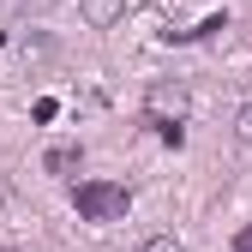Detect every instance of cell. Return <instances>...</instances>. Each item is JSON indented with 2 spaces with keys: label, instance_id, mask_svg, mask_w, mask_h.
<instances>
[{
  "label": "cell",
  "instance_id": "1",
  "mask_svg": "<svg viewBox=\"0 0 252 252\" xmlns=\"http://www.w3.org/2000/svg\"><path fill=\"white\" fill-rule=\"evenodd\" d=\"M72 204L84 222H120L126 210H132V192H126L120 180H78L72 186Z\"/></svg>",
  "mask_w": 252,
  "mask_h": 252
},
{
  "label": "cell",
  "instance_id": "2",
  "mask_svg": "<svg viewBox=\"0 0 252 252\" xmlns=\"http://www.w3.org/2000/svg\"><path fill=\"white\" fill-rule=\"evenodd\" d=\"M144 108H150V126L156 120H180L186 114V84H150L144 90Z\"/></svg>",
  "mask_w": 252,
  "mask_h": 252
},
{
  "label": "cell",
  "instance_id": "3",
  "mask_svg": "<svg viewBox=\"0 0 252 252\" xmlns=\"http://www.w3.org/2000/svg\"><path fill=\"white\" fill-rule=\"evenodd\" d=\"M120 12H126V0H78V18H84L90 30H108V24H120Z\"/></svg>",
  "mask_w": 252,
  "mask_h": 252
},
{
  "label": "cell",
  "instance_id": "4",
  "mask_svg": "<svg viewBox=\"0 0 252 252\" xmlns=\"http://www.w3.org/2000/svg\"><path fill=\"white\" fill-rule=\"evenodd\" d=\"M78 162H84V150H78V144H54V150L42 156V168H48V174H60V180L78 174Z\"/></svg>",
  "mask_w": 252,
  "mask_h": 252
},
{
  "label": "cell",
  "instance_id": "5",
  "mask_svg": "<svg viewBox=\"0 0 252 252\" xmlns=\"http://www.w3.org/2000/svg\"><path fill=\"white\" fill-rule=\"evenodd\" d=\"M156 138L180 150V144H186V126H180V120H156Z\"/></svg>",
  "mask_w": 252,
  "mask_h": 252
},
{
  "label": "cell",
  "instance_id": "6",
  "mask_svg": "<svg viewBox=\"0 0 252 252\" xmlns=\"http://www.w3.org/2000/svg\"><path fill=\"white\" fill-rule=\"evenodd\" d=\"M138 252H186V246H180V240H174V234H156V240H144V246H138Z\"/></svg>",
  "mask_w": 252,
  "mask_h": 252
},
{
  "label": "cell",
  "instance_id": "7",
  "mask_svg": "<svg viewBox=\"0 0 252 252\" xmlns=\"http://www.w3.org/2000/svg\"><path fill=\"white\" fill-rule=\"evenodd\" d=\"M234 132H240V138H246V144H252V96H246V102H240V120H234Z\"/></svg>",
  "mask_w": 252,
  "mask_h": 252
},
{
  "label": "cell",
  "instance_id": "8",
  "mask_svg": "<svg viewBox=\"0 0 252 252\" xmlns=\"http://www.w3.org/2000/svg\"><path fill=\"white\" fill-rule=\"evenodd\" d=\"M234 252H252V222H246V228L234 234Z\"/></svg>",
  "mask_w": 252,
  "mask_h": 252
}]
</instances>
